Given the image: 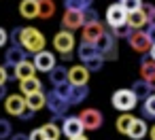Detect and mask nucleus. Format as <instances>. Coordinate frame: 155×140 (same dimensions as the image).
Masks as SVG:
<instances>
[{"label": "nucleus", "instance_id": "f8f14e48", "mask_svg": "<svg viewBox=\"0 0 155 140\" xmlns=\"http://www.w3.org/2000/svg\"><path fill=\"white\" fill-rule=\"evenodd\" d=\"M60 127H62V134H64L68 140H70V138H77V136H81V134L85 132V127H83V123H81L79 117H66Z\"/></svg>", "mask_w": 155, "mask_h": 140}, {"label": "nucleus", "instance_id": "b1692460", "mask_svg": "<svg viewBox=\"0 0 155 140\" xmlns=\"http://www.w3.org/2000/svg\"><path fill=\"white\" fill-rule=\"evenodd\" d=\"M49 79H51L53 87H55V85H62V83H68V68L55 64V66L49 70Z\"/></svg>", "mask_w": 155, "mask_h": 140}, {"label": "nucleus", "instance_id": "473e14b6", "mask_svg": "<svg viewBox=\"0 0 155 140\" xmlns=\"http://www.w3.org/2000/svg\"><path fill=\"white\" fill-rule=\"evenodd\" d=\"M13 136V125L7 119H0V140H7Z\"/></svg>", "mask_w": 155, "mask_h": 140}, {"label": "nucleus", "instance_id": "2eb2a0df", "mask_svg": "<svg viewBox=\"0 0 155 140\" xmlns=\"http://www.w3.org/2000/svg\"><path fill=\"white\" fill-rule=\"evenodd\" d=\"M28 57V51L24 49V47H19V45H11L9 49H7V53H5V64L9 66V68H15L19 62H24Z\"/></svg>", "mask_w": 155, "mask_h": 140}, {"label": "nucleus", "instance_id": "412c9836", "mask_svg": "<svg viewBox=\"0 0 155 140\" xmlns=\"http://www.w3.org/2000/svg\"><path fill=\"white\" fill-rule=\"evenodd\" d=\"M19 13L24 19H34L38 17V0H21Z\"/></svg>", "mask_w": 155, "mask_h": 140}, {"label": "nucleus", "instance_id": "2f4dec72", "mask_svg": "<svg viewBox=\"0 0 155 140\" xmlns=\"http://www.w3.org/2000/svg\"><path fill=\"white\" fill-rule=\"evenodd\" d=\"M83 66H85L89 72H98V70L104 66V57H102V55H98V57H91V60H87Z\"/></svg>", "mask_w": 155, "mask_h": 140}, {"label": "nucleus", "instance_id": "a18cd8bd", "mask_svg": "<svg viewBox=\"0 0 155 140\" xmlns=\"http://www.w3.org/2000/svg\"><path fill=\"white\" fill-rule=\"evenodd\" d=\"M2 98H7V87H5V85L0 87V100H2Z\"/></svg>", "mask_w": 155, "mask_h": 140}, {"label": "nucleus", "instance_id": "ddd939ff", "mask_svg": "<svg viewBox=\"0 0 155 140\" xmlns=\"http://www.w3.org/2000/svg\"><path fill=\"white\" fill-rule=\"evenodd\" d=\"M140 74H142V79L151 85V89L155 91V60H153L149 53L140 57Z\"/></svg>", "mask_w": 155, "mask_h": 140}, {"label": "nucleus", "instance_id": "6ab92c4d", "mask_svg": "<svg viewBox=\"0 0 155 140\" xmlns=\"http://www.w3.org/2000/svg\"><path fill=\"white\" fill-rule=\"evenodd\" d=\"M125 24H127L132 30H142L144 26H149V24H147V15H144V11H142V9L127 13V19H125Z\"/></svg>", "mask_w": 155, "mask_h": 140}, {"label": "nucleus", "instance_id": "a878e982", "mask_svg": "<svg viewBox=\"0 0 155 140\" xmlns=\"http://www.w3.org/2000/svg\"><path fill=\"white\" fill-rule=\"evenodd\" d=\"M130 89L134 91V96H136L138 100H147V98L151 96V91H153V89H151V85H149L144 79H140V81H134V85H132Z\"/></svg>", "mask_w": 155, "mask_h": 140}, {"label": "nucleus", "instance_id": "6e6552de", "mask_svg": "<svg viewBox=\"0 0 155 140\" xmlns=\"http://www.w3.org/2000/svg\"><path fill=\"white\" fill-rule=\"evenodd\" d=\"M83 26H85V21H83V11H70V9L64 11V15H62V28H64V30L72 32V30H79V28H83Z\"/></svg>", "mask_w": 155, "mask_h": 140}, {"label": "nucleus", "instance_id": "1a4fd4ad", "mask_svg": "<svg viewBox=\"0 0 155 140\" xmlns=\"http://www.w3.org/2000/svg\"><path fill=\"white\" fill-rule=\"evenodd\" d=\"M45 98H47V108L51 110V115H58V117H64L66 115V110H68V102L64 100V98H60L53 89L49 91V93H45Z\"/></svg>", "mask_w": 155, "mask_h": 140}, {"label": "nucleus", "instance_id": "c85d7f7f", "mask_svg": "<svg viewBox=\"0 0 155 140\" xmlns=\"http://www.w3.org/2000/svg\"><path fill=\"white\" fill-rule=\"evenodd\" d=\"M41 129L45 132V136H47V140H60V136H62V127H60V125H55L53 121H49V123H45V125H43Z\"/></svg>", "mask_w": 155, "mask_h": 140}, {"label": "nucleus", "instance_id": "4be33fe9", "mask_svg": "<svg viewBox=\"0 0 155 140\" xmlns=\"http://www.w3.org/2000/svg\"><path fill=\"white\" fill-rule=\"evenodd\" d=\"M19 89L24 91V96H30V93H34V91H43V83H41V79L34 74V77H30V79L19 81Z\"/></svg>", "mask_w": 155, "mask_h": 140}, {"label": "nucleus", "instance_id": "a19ab883", "mask_svg": "<svg viewBox=\"0 0 155 140\" xmlns=\"http://www.w3.org/2000/svg\"><path fill=\"white\" fill-rule=\"evenodd\" d=\"M7 79H9V74H7V66H0V87L7 85Z\"/></svg>", "mask_w": 155, "mask_h": 140}, {"label": "nucleus", "instance_id": "f704fd0d", "mask_svg": "<svg viewBox=\"0 0 155 140\" xmlns=\"http://www.w3.org/2000/svg\"><path fill=\"white\" fill-rule=\"evenodd\" d=\"M130 32H132V28H130L127 24L113 28V36H115V38H127V36H130Z\"/></svg>", "mask_w": 155, "mask_h": 140}, {"label": "nucleus", "instance_id": "a211bd4d", "mask_svg": "<svg viewBox=\"0 0 155 140\" xmlns=\"http://www.w3.org/2000/svg\"><path fill=\"white\" fill-rule=\"evenodd\" d=\"M87 96H89V87H87V85H70V91H68L66 102L72 104V106H77V104H81Z\"/></svg>", "mask_w": 155, "mask_h": 140}, {"label": "nucleus", "instance_id": "dca6fc26", "mask_svg": "<svg viewBox=\"0 0 155 140\" xmlns=\"http://www.w3.org/2000/svg\"><path fill=\"white\" fill-rule=\"evenodd\" d=\"M87 81H89V70L83 64L70 66V70H68V83L70 85H87Z\"/></svg>", "mask_w": 155, "mask_h": 140}, {"label": "nucleus", "instance_id": "0eeeda50", "mask_svg": "<svg viewBox=\"0 0 155 140\" xmlns=\"http://www.w3.org/2000/svg\"><path fill=\"white\" fill-rule=\"evenodd\" d=\"M125 19H127V11H125L119 2L110 5V7L106 9V24H108L110 28L123 26V24H125Z\"/></svg>", "mask_w": 155, "mask_h": 140}, {"label": "nucleus", "instance_id": "c756f323", "mask_svg": "<svg viewBox=\"0 0 155 140\" xmlns=\"http://www.w3.org/2000/svg\"><path fill=\"white\" fill-rule=\"evenodd\" d=\"M94 0H64V7L70 11H85L87 7H91Z\"/></svg>", "mask_w": 155, "mask_h": 140}, {"label": "nucleus", "instance_id": "39448f33", "mask_svg": "<svg viewBox=\"0 0 155 140\" xmlns=\"http://www.w3.org/2000/svg\"><path fill=\"white\" fill-rule=\"evenodd\" d=\"M77 117L81 119L83 127H85V129H89V132L98 129V127L102 125V121H104V117H102V112H100L98 108H83Z\"/></svg>", "mask_w": 155, "mask_h": 140}, {"label": "nucleus", "instance_id": "aec40b11", "mask_svg": "<svg viewBox=\"0 0 155 140\" xmlns=\"http://www.w3.org/2000/svg\"><path fill=\"white\" fill-rule=\"evenodd\" d=\"M147 134H149V125H147V121H144V119H134V123H132L127 136H130L132 140H142Z\"/></svg>", "mask_w": 155, "mask_h": 140}, {"label": "nucleus", "instance_id": "7c9ffc66", "mask_svg": "<svg viewBox=\"0 0 155 140\" xmlns=\"http://www.w3.org/2000/svg\"><path fill=\"white\" fill-rule=\"evenodd\" d=\"M142 115H144V119H155V93H151V96L144 100V104H142Z\"/></svg>", "mask_w": 155, "mask_h": 140}, {"label": "nucleus", "instance_id": "f257e3e1", "mask_svg": "<svg viewBox=\"0 0 155 140\" xmlns=\"http://www.w3.org/2000/svg\"><path fill=\"white\" fill-rule=\"evenodd\" d=\"M45 36H43V32L41 30H36V28H32V26H28V28H21V41H19V45L28 51V53H38V51H43L45 49Z\"/></svg>", "mask_w": 155, "mask_h": 140}, {"label": "nucleus", "instance_id": "c9c22d12", "mask_svg": "<svg viewBox=\"0 0 155 140\" xmlns=\"http://www.w3.org/2000/svg\"><path fill=\"white\" fill-rule=\"evenodd\" d=\"M142 11L147 15V24L155 26V5H142Z\"/></svg>", "mask_w": 155, "mask_h": 140}, {"label": "nucleus", "instance_id": "f3484780", "mask_svg": "<svg viewBox=\"0 0 155 140\" xmlns=\"http://www.w3.org/2000/svg\"><path fill=\"white\" fill-rule=\"evenodd\" d=\"M34 72H36V68H34V64L30 62V60H24V62H19L15 68H13V79H17V81H24V79H30V77H34Z\"/></svg>", "mask_w": 155, "mask_h": 140}, {"label": "nucleus", "instance_id": "37998d69", "mask_svg": "<svg viewBox=\"0 0 155 140\" xmlns=\"http://www.w3.org/2000/svg\"><path fill=\"white\" fill-rule=\"evenodd\" d=\"M147 36H149V41H151V45L155 43V26H147Z\"/></svg>", "mask_w": 155, "mask_h": 140}, {"label": "nucleus", "instance_id": "e433bc0d", "mask_svg": "<svg viewBox=\"0 0 155 140\" xmlns=\"http://www.w3.org/2000/svg\"><path fill=\"white\" fill-rule=\"evenodd\" d=\"M83 21H85V24H96V21H98V13H96L91 7H87V9L83 11Z\"/></svg>", "mask_w": 155, "mask_h": 140}, {"label": "nucleus", "instance_id": "cd10ccee", "mask_svg": "<svg viewBox=\"0 0 155 140\" xmlns=\"http://www.w3.org/2000/svg\"><path fill=\"white\" fill-rule=\"evenodd\" d=\"M55 15V2L53 0H38V17L49 19Z\"/></svg>", "mask_w": 155, "mask_h": 140}, {"label": "nucleus", "instance_id": "09e8293b", "mask_svg": "<svg viewBox=\"0 0 155 140\" xmlns=\"http://www.w3.org/2000/svg\"><path fill=\"white\" fill-rule=\"evenodd\" d=\"M70 140H87V138H85V134H81V136H77V138H70Z\"/></svg>", "mask_w": 155, "mask_h": 140}, {"label": "nucleus", "instance_id": "9d476101", "mask_svg": "<svg viewBox=\"0 0 155 140\" xmlns=\"http://www.w3.org/2000/svg\"><path fill=\"white\" fill-rule=\"evenodd\" d=\"M106 30H104V26L100 24V21H96V24H85L83 28H81V41L83 43H98V38L104 34Z\"/></svg>", "mask_w": 155, "mask_h": 140}, {"label": "nucleus", "instance_id": "de8ad7c7", "mask_svg": "<svg viewBox=\"0 0 155 140\" xmlns=\"http://www.w3.org/2000/svg\"><path fill=\"white\" fill-rule=\"evenodd\" d=\"M149 136H151V140H155V125L149 129Z\"/></svg>", "mask_w": 155, "mask_h": 140}, {"label": "nucleus", "instance_id": "4c0bfd02", "mask_svg": "<svg viewBox=\"0 0 155 140\" xmlns=\"http://www.w3.org/2000/svg\"><path fill=\"white\" fill-rule=\"evenodd\" d=\"M9 41L13 43V45H19V41H21V28H13V32L9 34ZM21 47V45H19Z\"/></svg>", "mask_w": 155, "mask_h": 140}, {"label": "nucleus", "instance_id": "79ce46f5", "mask_svg": "<svg viewBox=\"0 0 155 140\" xmlns=\"http://www.w3.org/2000/svg\"><path fill=\"white\" fill-rule=\"evenodd\" d=\"M7 43H9V32L5 28H0V47H5Z\"/></svg>", "mask_w": 155, "mask_h": 140}, {"label": "nucleus", "instance_id": "c03bdc74", "mask_svg": "<svg viewBox=\"0 0 155 140\" xmlns=\"http://www.w3.org/2000/svg\"><path fill=\"white\" fill-rule=\"evenodd\" d=\"M11 140H28V136H26V134H13Z\"/></svg>", "mask_w": 155, "mask_h": 140}, {"label": "nucleus", "instance_id": "393cba45", "mask_svg": "<svg viewBox=\"0 0 155 140\" xmlns=\"http://www.w3.org/2000/svg\"><path fill=\"white\" fill-rule=\"evenodd\" d=\"M45 104H47V98H45V93H43V91H34V93L26 96V106H28V108H32L34 112H36V110H41V108H45Z\"/></svg>", "mask_w": 155, "mask_h": 140}, {"label": "nucleus", "instance_id": "49530a36", "mask_svg": "<svg viewBox=\"0 0 155 140\" xmlns=\"http://www.w3.org/2000/svg\"><path fill=\"white\" fill-rule=\"evenodd\" d=\"M149 55H151V57H153V60H155V43H153V45H151V49H149Z\"/></svg>", "mask_w": 155, "mask_h": 140}, {"label": "nucleus", "instance_id": "7ed1b4c3", "mask_svg": "<svg viewBox=\"0 0 155 140\" xmlns=\"http://www.w3.org/2000/svg\"><path fill=\"white\" fill-rule=\"evenodd\" d=\"M96 47H98L100 55L104 57V62H115L117 55H119V53H117V38L113 36V32H104V34L98 38Z\"/></svg>", "mask_w": 155, "mask_h": 140}, {"label": "nucleus", "instance_id": "9b49d317", "mask_svg": "<svg viewBox=\"0 0 155 140\" xmlns=\"http://www.w3.org/2000/svg\"><path fill=\"white\" fill-rule=\"evenodd\" d=\"M5 108H7L9 115L19 117V115L24 112V108H26V96H21V93H11V96H7V98H5Z\"/></svg>", "mask_w": 155, "mask_h": 140}, {"label": "nucleus", "instance_id": "4468645a", "mask_svg": "<svg viewBox=\"0 0 155 140\" xmlns=\"http://www.w3.org/2000/svg\"><path fill=\"white\" fill-rule=\"evenodd\" d=\"M32 64H34L36 70H41V72H49V70L55 66V55H53L51 51H45V49H43V51L34 53Z\"/></svg>", "mask_w": 155, "mask_h": 140}, {"label": "nucleus", "instance_id": "ea45409f", "mask_svg": "<svg viewBox=\"0 0 155 140\" xmlns=\"http://www.w3.org/2000/svg\"><path fill=\"white\" fill-rule=\"evenodd\" d=\"M34 115H36V112H34L32 108H28V106H26V108H24V112L19 115V119H21V121H30V119H32Z\"/></svg>", "mask_w": 155, "mask_h": 140}, {"label": "nucleus", "instance_id": "5701e85b", "mask_svg": "<svg viewBox=\"0 0 155 140\" xmlns=\"http://www.w3.org/2000/svg\"><path fill=\"white\" fill-rule=\"evenodd\" d=\"M77 53H79V60H81L83 64H85L87 60H91V57H98V55H100V51H98V47H96L94 43H81Z\"/></svg>", "mask_w": 155, "mask_h": 140}, {"label": "nucleus", "instance_id": "bb28decb", "mask_svg": "<svg viewBox=\"0 0 155 140\" xmlns=\"http://www.w3.org/2000/svg\"><path fill=\"white\" fill-rule=\"evenodd\" d=\"M134 119H136V117H134L132 112H123V115H119V119H117V123H115V125H117V132L127 136V132H130V127H132Z\"/></svg>", "mask_w": 155, "mask_h": 140}, {"label": "nucleus", "instance_id": "58836bf2", "mask_svg": "<svg viewBox=\"0 0 155 140\" xmlns=\"http://www.w3.org/2000/svg\"><path fill=\"white\" fill-rule=\"evenodd\" d=\"M28 140H47V136H45L43 129H32V132L28 134Z\"/></svg>", "mask_w": 155, "mask_h": 140}, {"label": "nucleus", "instance_id": "20e7f679", "mask_svg": "<svg viewBox=\"0 0 155 140\" xmlns=\"http://www.w3.org/2000/svg\"><path fill=\"white\" fill-rule=\"evenodd\" d=\"M127 43H130V47H132L136 53H140V55H147L149 49H151V41H149V36H147L144 30H132L130 36H127Z\"/></svg>", "mask_w": 155, "mask_h": 140}, {"label": "nucleus", "instance_id": "423d86ee", "mask_svg": "<svg viewBox=\"0 0 155 140\" xmlns=\"http://www.w3.org/2000/svg\"><path fill=\"white\" fill-rule=\"evenodd\" d=\"M53 47H55V51L60 55H70L72 49H74V36H72V32H68V30L58 32L55 38H53Z\"/></svg>", "mask_w": 155, "mask_h": 140}, {"label": "nucleus", "instance_id": "72a5a7b5", "mask_svg": "<svg viewBox=\"0 0 155 140\" xmlns=\"http://www.w3.org/2000/svg\"><path fill=\"white\" fill-rule=\"evenodd\" d=\"M127 13H132V11H138V9H142V0H121V2H119Z\"/></svg>", "mask_w": 155, "mask_h": 140}, {"label": "nucleus", "instance_id": "f03ea898", "mask_svg": "<svg viewBox=\"0 0 155 140\" xmlns=\"http://www.w3.org/2000/svg\"><path fill=\"white\" fill-rule=\"evenodd\" d=\"M136 102H138V98L134 96L132 89H117L113 93V98H110L113 108H117L119 112H130L136 106Z\"/></svg>", "mask_w": 155, "mask_h": 140}]
</instances>
